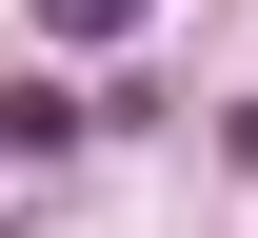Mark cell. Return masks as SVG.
I'll return each instance as SVG.
<instances>
[{
	"mask_svg": "<svg viewBox=\"0 0 258 238\" xmlns=\"http://www.w3.org/2000/svg\"><path fill=\"white\" fill-rule=\"evenodd\" d=\"M40 20H60V40H139L159 0H40Z\"/></svg>",
	"mask_w": 258,
	"mask_h": 238,
	"instance_id": "1",
	"label": "cell"
}]
</instances>
